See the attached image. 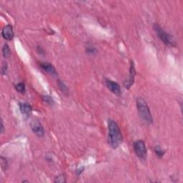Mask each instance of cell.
Here are the masks:
<instances>
[{
  "label": "cell",
  "instance_id": "obj_7",
  "mask_svg": "<svg viewBox=\"0 0 183 183\" xmlns=\"http://www.w3.org/2000/svg\"><path fill=\"white\" fill-rule=\"evenodd\" d=\"M19 110L22 114L26 117H29L32 113V107L27 102H19Z\"/></svg>",
  "mask_w": 183,
  "mask_h": 183
},
{
  "label": "cell",
  "instance_id": "obj_8",
  "mask_svg": "<svg viewBox=\"0 0 183 183\" xmlns=\"http://www.w3.org/2000/svg\"><path fill=\"white\" fill-rule=\"evenodd\" d=\"M2 35L4 39L8 41H10L13 39L14 37V32H13V28L12 27V25H7L4 27L2 31Z\"/></svg>",
  "mask_w": 183,
  "mask_h": 183
},
{
  "label": "cell",
  "instance_id": "obj_14",
  "mask_svg": "<svg viewBox=\"0 0 183 183\" xmlns=\"http://www.w3.org/2000/svg\"><path fill=\"white\" fill-rule=\"evenodd\" d=\"M154 152H155L156 155L160 158H162V157L164 154V150H162V149L159 146H157V147H154Z\"/></svg>",
  "mask_w": 183,
  "mask_h": 183
},
{
  "label": "cell",
  "instance_id": "obj_9",
  "mask_svg": "<svg viewBox=\"0 0 183 183\" xmlns=\"http://www.w3.org/2000/svg\"><path fill=\"white\" fill-rule=\"evenodd\" d=\"M39 65L42 69L45 70V72H47V73L52 74L53 76L57 75V72L56 71L55 68L54 67V66L52 64L49 63V62H41Z\"/></svg>",
  "mask_w": 183,
  "mask_h": 183
},
{
  "label": "cell",
  "instance_id": "obj_3",
  "mask_svg": "<svg viewBox=\"0 0 183 183\" xmlns=\"http://www.w3.org/2000/svg\"><path fill=\"white\" fill-rule=\"evenodd\" d=\"M154 29L156 32L157 35H158V37L160 38L163 43L168 46H175L176 42L173 39V37L171 36L170 34H168V32L164 31L163 29L160 27L158 24H154Z\"/></svg>",
  "mask_w": 183,
  "mask_h": 183
},
{
  "label": "cell",
  "instance_id": "obj_10",
  "mask_svg": "<svg viewBox=\"0 0 183 183\" xmlns=\"http://www.w3.org/2000/svg\"><path fill=\"white\" fill-rule=\"evenodd\" d=\"M135 68H134V64L133 62H131V66H130V75H129V79L127 81L125 85L127 88H130L134 82V77H135Z\"/></svg>",
  "mask_w": 183,
  "mask_h": 183
},
{
  "label": "cell",
  "instance_id": "obj_12",
  "mask_svg": "<svg viewBox=\"0 0 183 183\" xmlns=\"http://www.w3.org/2000/svg\"><path fill=\"white\" fill-rule=\"evenodd\" d=\"M58 86H59L60 90H61L64 94H68L69 90H68L67 87L65 85V84H64L63 82L60 81V80H58Z\"/></svg>",
  "mask_w": 183,
  "mask_h": 183
},
{
  "label": "cell",
  "instance_id": "obj_17",
  "mask_svg": "<svg viewBox=\"0 0 183 183\" xmlns=\"http://www.w3.org/2000/svg\"><path fill=\"white\" fill-rule=\"evenodd\" d=\"M55 182H59V183L66 182V179L64 178L63 175H59L55 178Z\"/></svg>",
  "mask_w": 183,
  "mask_h": 183
},
{
  "label": "cell",
  "instance_id": "obj_13",
  "mask_svg": "<svg viewBox=\"0 0 183 183\" xmlns=\"http://www.w3.org/2000/svg\"><path fill=\"white\" fill-rule=\"evenodd\" d=\"M2 53L4 57L5 58H7L10 55V53H11V52H10V49L7 44H5V45H4V47L2 48Z\"/></svg>",
  "mask_w": 183,
  "mask_h": 183
},
{
  "label": "cell",
  "instance_id": "obj_2",
  "mask_svg": "<svg viewBox=\"0 0 183 183\" xmlns=\"http://www.w3.org/2000/svg\"><path fill=\"white\" fill-rule=\"evenodd\" d=\"M137 107L141 119L147 124H151L153 122L152 116L150 112V108L147 102L142 97H137L136 100Z\"/></svg>",
  "mask_w": 183,
  "mask_h": 183
},
{
  "label": "cell",
  "instance_id": "obj_18",
  "mask_svg": "<svg viewBox=\"0 0 183 183\" xmlns=\"http://www.w3.org/2000/svg\"><path fill=\"white\" fill-rule=\"evenodd\" d=\"M7 64L6 63H4L2 65V75H5L6 72H7Z\"/></svg>",
  "mask_w": 183,
  "mask_h": 183
},
{
  "label": "cell",
  "instance_id": "obj_1",
  "mask_svg": "<svg viewBox=\"0 0 183 183\" xmlns=\"http://www.w3.org/2000/svg\"><path fill=\"white\" fill-rule=\"evenodd\" d=\"M108 142L114 149L117 148L122 142V134L120 127L112 120L108 121Z\"/></svg>",
  "mask_w": 183,
  "mask_h": 183
},
{
  "label": "cell",
  "instance_id": "obj_19",
  "mask_svg": "<svg viewBox=\"0 0 183 183\" xmlns=\"http://www.w3.org/2000/svg\"><path fill=\"white\" fill-rule=\"evenodd\" d=\"M84 169V168H81V169H79V170H77V172H77V174L78 175H80V174H82V172H83Z\"/></svg>",
  "mask_w": 183,
  "mask_h": 183
},
{
  "label": "cell",
  "instance_id": "obj_11",
  "mask_svg": "<svg viewBox=\"0 0 183 183\" xmlns=\"http://www.w3.org/2000/svg\"><path fill=\"white\" fill-rule=\"evenodd\" d=\"M15 89L19 93L25 94L26 91L25 84L23 82H19V83H18L15 85Z\"/></svg>",
  "mask_w": 183,
  "mask_h": 183
},
{
  "label": "cell",
  "instance_id": "obj_16",
  "mask_svg": "<svg viewBox=\"0 0 183 183\" xmlns=\"http://www.w3.org/2000/svg\"><path fill=\"white\" fill-rule=\"evenodd\" d=\"M86 52L89 54H95L97 52V50L92 45L87 46V49H86Z\"/></svg>",
  "mask_w": 183,
  "mask_h": 183
},
{
  "label": "cell",
  "instance_id": "obj_20",
  "mask_svg": "<svg viewBox=\"0 0 183 183\" xmlns=\"http://www.w3.org/2000/svg\"><path fill=\"white\" fill-rule=\"evenodd\" d=\"M4 131H5V127H4L3 121H2V130H1V132H2V133H3Z\"/></svg>",
  "mask_w": 183,
  "mask_h": 183
},
{
  "label": "cell",
  "instance_id": "obj_6",
  "mask_svg": "<svg viewBox=\"0 0 183 183\" xmlns=\"http://www.w3.org/2000/svg\"><path fill=\"white\" fill-rule=\"evenodd\" d=\"M30 127H31L32 132L37 134V136L42 137L45 134V130H44L42 124L38 120L32 121L31 123H30Z\"/></svg>",
  "mask_w": 183,
  "mask_h": 183
},
{
  "label": "cell",
  "instance_id": "obj_5",
  "mask_svg": "<svg viewBox=\"0 0 183 183\" xmlns=\"http://www.w3.org/2000/svg\"><path fill=\"white\" fill-rule=\"evenodd\" d=\"M106 85L108 89H109L113 94H116V95L117 96H120L122 94L121 87H120V84H118L117 82L112 81V80H107Z\"/></svg>",
  "mask_w": 183,
  "mask_h": 183
},
{
  "label": "cell",
  "instance_id": "obj_4",
  "mask_svg": "<svg viewBox=\"0 0 183 183\" xmlns=\"http://www.w3.org/2000/svg\"><path fill=\"white\" fill-rule=\"evenodd\" d=\"M134 150L137 156L139 158L144 160L147 157V147L144 142L142 140H137L134 142L133 144Z\"/></svg>",
  "mask_w": 183,
  "mask_h": 183
},
{
  "label": "cell",
  "instance_id": "obj_15",
  "mask_svg": "<svg viewBox=\"0 0 183 183\" xmlns=\"http://www.w3.org/2000/svg\"><path fill=\"white\" fill-rule=\"evenodd\" d=\"M42 99L44 100V101L46 102L47 103H48L49 104H51V105L55 103V102H54L53 99H52V97H50V96H48V95L43 96V97H42Z\"/></svg>",
  "mask_w": 183,
  "mask_h": 183
}]
</instances>
